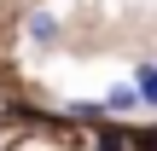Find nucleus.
<instances>
[{
	"label": "nucleus",
	"instance_id": "obj_1",
	"mask_svg": "<svg viewBox=\"0 0 157 151\" xmlns=\"http://www.w3.org/2000/svg\"><path fill=\"white\" fill-rule=\"evenodd\" d=\"M58 35H64L58 12H35L29 17V47H58Z\"/></svg>",
	"mask_w": 157,
	"mask_h": 151
},
{
	"label": "nucleus",
	"instance_id": "obj_2",
	"mask_svg": "<svg viewBox=\"0 0 157 151\" xmlns=\"http://www.w3.org/2000/svg\"><path fill=\"white\" fill-rule=\"evenodd\" d=\"M128 87H134V105L140 111H157V64H140Z\"/></svg>",
	"mask_w": 157,
	"mask_h": 151
},
{
	"label": "nucleus",
	"instance_id": "obj_3",
	"mask_svg": "<svg viewBox=\"0 0 157 151\" xmlns=\"http://www.w3.org/2000/svg\"><path fill=\"white\" fill-rule=\"evenodd\" d=\"M99 111H105V116H128V111H140V105H134V87H122V81H117V87L99 99Z\"/></svg>",
	"mask_w": 157,
	"mask_h": 151
},
{
	"label": "nucleus",
	"instance_id": "obj_4",
	"mask_svg": "<svg viewBox=\"0 0 157 151\" xmlns=\"http://www.w3.org/2000/svg\"><path fill=\"white\" fill-rule=\"evenodd\" d=\"M99 151H122V128H99Z\"/></svg>",
	"mask_w": 157,
	"mask_h": 151
}]
</instances>
